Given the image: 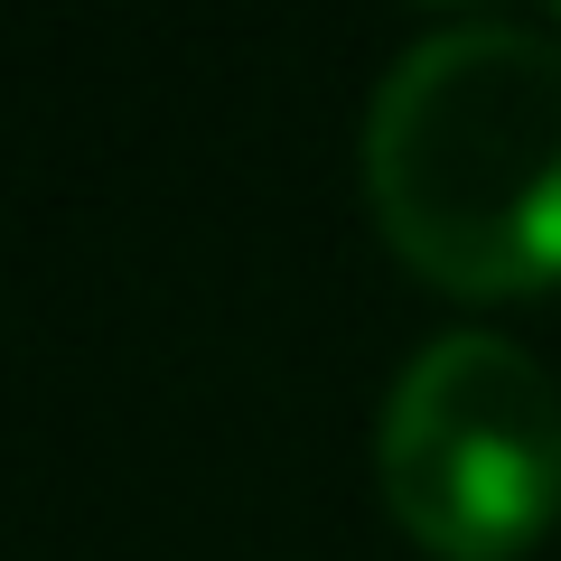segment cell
Here are the masks:
<instances>
[{
    "instance_id": "1",
    "label": "cell",
    "mask_w": 561,
    "mask_h": 561,
    "mask_svg": "<svg viewBox=\"0 0 561 561\" xmlns=\"http://www.w3.org/2000/svg\"><path fill=\"white\" fill-rule=\"evenodd\" d=\"M365 197L412 272L459 300L561 280V47L449 20L393 57L365 113Z\"/></svg>"
},
{
    "instance_id": "2",
    "label": "cell",
    "mask_w": 561,
    "mask_h": 561,
    "mask_svg": "<svg viewBox=\"0 0 561 561\" xmlns=\"http://www.w3.org/2000/svg\"><path fill=\"white\" fill-rule=\"evenodd\" d=\"M383 505L440 561H515L561 515V393L524 346L459 328L383 393Z\"/></svg>"
}]
</instances>
